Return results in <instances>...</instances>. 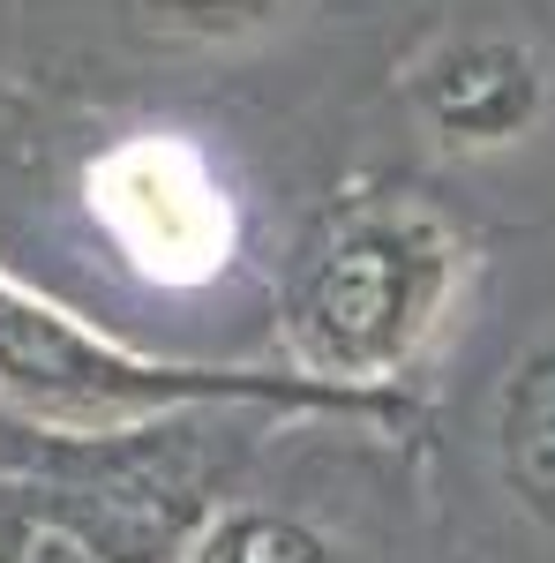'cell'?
<instances>
[{"mask_svg": "<svg viewBox=\"0 0 555 563\" xmlns=\"http://www.w3.org/2000/svg\"><path fill=\"white\" fill-rule=\"evenodd\" d=\"M413 113L443 151H466V158L511 151L548 113V60L525 38H496V31L451 38L421 60Z\"/></svg>", "mask_w": 555, "mask_h": 563, "instance_id": "obj_5", "label": "cell"}, {"mask_svg": "<svg viewBox=\"0 0 555 563\" xmlns=\"http://www.w3.org/2000/svg\"><path fill=\"white\" fill-rule=\"evenodd\" d=\"M286 8L300 0H129L135 23L166 38H248V31H270Z\"/></svg>", "mask_w": 555, "mask_h": 563, "instance_id": "obj_8", "label": "cell"}, {"mask_svg": "<svg viewBox=\"0 0 555 563\" xmlns=\"http://www.w3.org/2000/svg\"><path fill=\"white\" fill-rule=\"evenodd\" d=\"M233 413L263 406H180L106 435H38L45 466L15 504L76 533L98 563H173L256 451V429H233Z\"/></svg>", "mask_w": 555, "mask_h": 563, "instance_id": "obj_3", "label": "cell"}, {"mask_svg": "<svg viewBox=\"0 0 555 563\" xmlns=\"http://www.w3.org/2000/svg\"><path fill=\"white\" fill-rule=\"evenodd\" d=\"M23 563H98L76 541V533H60V526H31V541H23Z\"/></svg>", "mask_w": 555, "mask_h": 563, "instance_id": "obj_9", "label": "cell"}, {"mask_svg": "<svg viewBox=\"0 0 555 563\" xmlns=\"http://www.w3.org/2000/svg\"><path fill=\"white\" fill-rule=\"evenodd\" d=\"M31 511L15 504V488H0V563H23V541H31Z\"/></svg>", "mask_w": 555, "mask_h": 563, "instance_id": "obj_10", "label": "cell"}, {"mask_svg": "<svg viewBox=\"0 0 555 563\" xmlns=\"http://www.w3.org/2000/svg\"><path fill=\"white\" fill-rule=\"evenodd\" d=\"M90 211L106 241L158 286H203L233 263V203L218 166L180 135H129L90 166Z\"/></svg>", "mask_w": 555, "mask_h": 563, "instance_id": "obj_4", "label": "cell"}, {"mask_svg": "<svg viewBox=\"0 0 555 563\" xmlns=\"http://www.w3.org/2000/svg\"><path fill=\"white\" fill-rule=\"evenodd\" d=\"M0 398L45 435H106L180 406H263V413H345L390 421L398 398L315 384L300 368H203V361H151L106 339L98 323L38 301L0 278Z\"/></svg>", "mask_w": 555, "mask_h": 563, "instance_id": "obj_2", "label": "cell"}, {"mask_svg": "<svg viewBox=\"0 0 555 563\" xmlns=\"http://www.w3.org/2000/svg\"><path fill=\"white\" fill-rule=\"evenodd\" d=\"M496 481L533 526L555 533V339L518 353L496 390Z\"/></svg>", "mask_w": 555, "mask_h": 563, "instance_id": "obj_6", "label": "cell"}, {"mask_svg": "<svg viewBox=\"0 0 555 563\" xmlns=\"http://www.w3.org/2000/svg\"><path fill=\"white\" fill-rule=\"evenodd\" d=\"M173 563H338V549H331L323 526H308L300 511L233 504V496H225Z\"/></svg>", "mask_w": 555, "mask_h": 563, "instance_id": "obj_7", "label": "cell"}, {"mask_svg": "<svg viewBox=\"0 0 555 563\" xmlns=\"http://www.w3.org/2000/svg\"><path fill=\"white\" fill-rule=\"evenodd\" d=\"M466 233L413 196H360L338 203L300 241L278 331L286 368L338 390L398 398V376L421 368L466 294Z\"/></svg>", "mask_w": 555, "mask_h": 563, "instance_id": "obj_1", "label": "cell"}]
</instances>
